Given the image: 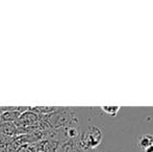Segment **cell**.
Returning a JSON list of instances; mask_svg holds the SVG:
<instances>
[{
    "label": "cell",
    "mask_w": 153,
    "mask_h": 152,
    "mask_svg": "<svg viewBox=\"0 0 153 152\" xmlns=\"http://www.w3.org/2000/svg\"><path fill=\"white\" fill-rule=\"evenodd\" d=\"M43 116L50 128L79 126V120L72 108H57V110L52 114Z\"/></svg>",
    "instance_id": "1"
},
{
    "label": "cell",
    "mask_w": 153,
    "mask_h": 152,
    "mask_svg": "<svg viewBox=\"0 0 153 152\" xmlns=\"http://www.w3.org/2000/svg\"><path fill=\"white\" fill-rule=\"evenodd\" d=\"M103 140V132L100 127L91 125L80 132L77 143L78 146L85 151H91L97 149L101 145Z\"/></svg>",
    "instance_id": "2"
},
{
    "label": "cell",
    "mask_w": 153,
    "mask_h": 152,
    "mask_svg": "<svg viewBox=\"0 0 153 152\" xmlns=\"http://www.w3.org/2000/svg\"><path fill=\"white\" fill-rule=\"evenodd\" d=\"M40 118H41V115L36 113L34 110H32L31 108L28 106V110L21 114L19 119L17 120V122H15V124H16L17 127H21V128L33 127V126L39 128ZM39 129H40V128H39Z\"/></svg>",
    "instance_id": "3"
},
{
    "label": "cell",
    "mask_w": 153,
    "mask_h": 152,
    "mask_svg": "<svg viewBox=\"0 0 153 152\" xmlns=\"http://www.w3.org/2000/svg\"><path fill=\"white\" fill-rule=\"evenodd\" d=\"M0 134L8 138H15L17 134V126L12 122H0Z\"/></svg>",
    "instance_id": "4"
},
{
    "label": "cell",
    "mask_w": 153,
    "mask_h": 152,
    "mask_svg": "<svg viewBox=\"0 0 153 152\" xmlns=\"http://www.w3.org/2000/svg\"><path fill=\"white\" fill-rule=\"evenodd\" d=\"M61 144L53 141H42V147H41V152H59Z\"/></svg>",
    "instance_id": "5"
},
{
    "label": "cell",
    "mask_w": 153,
    "mask_h": 152,
    "mask_svg": "<svg viewBox=\"0 0 153 152\" xmlns=\"http://www.w3.org/2000/svg\"><path fill=\"white\" fill-rule=\"evenodd\" d=\"M139 147L144 150V149L148 148L149 146H151L153 144V136H150V134H144V136H141L139 138Z\"/></svg>",
    "instance_id": "6"
},
{
    "label": "cell",
    "mask_w": 153,
    "mask_h": 152,
    "mask_svg": "<svg viewBox=\"0 0 153 152\" xmlns=\"http://www.w3.org/2000/svg\"><path fill=\"white\" fill-rule=\"evenodd\" d=\"M121 108L120 106H113V105H103L101 106V110L104 114L111 116V117H116L118 115V113L120 112Z\"/></svg>",
    "instance_id": "7"
},
{
    "label": "cell",
    "mask_w": 153,
    "mask_h": 152,
    "mask_svg": "<svg viewBox=\"0 0 153 152\" xmlns=\"http://www.w3.org/2000/svg\"><path fill=\"white\" fill-rule=\"evenodd\" d=\"M143 152H153V145H151V146H149L148 148L144 149Z\"/></svg>",
    "instance_id": "8"
},
{
    "label": "cell",
    "mask_w": 153,
    "mask_h": 152,
    "mask_svg": "<svg viewBox=\"0 0 153 152\" xmlns=\"http://www.w3.org/2000/svg\"><path fill=\"white\" fill-rule=\"evenodd\" d=\"M0 152H5V147H1L0 148Z\"/></svg>",
    "instance_id": "9"
},
{
    "label": "cell",
    "mask_w": 153,
    "mask_h": 152,
    "mask_svg": "<svg viewBox=\"0 0 153 152\" xmlns=\"http://www.w3.org/2000/svg\"><path fill=\"white\" fill-rule=\"evenodd\" d=\"M89 152H100V151H98L97 149H95V150H91V151H89Z\"/></svg>",
    "instance_id": "10"
},
{
    "label": "cell",
    "mask_w": 153,
    "mask_h": 152,
    "mask_svg": "<svg viewBox=\"0 0 153 152\" xmlns=\"http://www.w3.org/2000/svg\"><path fill=\"white\" fill-rule=\"evenodd\" d=\"M152 145H153V144H152Z\"/></svg>",
    "instance_id": "11"
}]
</instances>
